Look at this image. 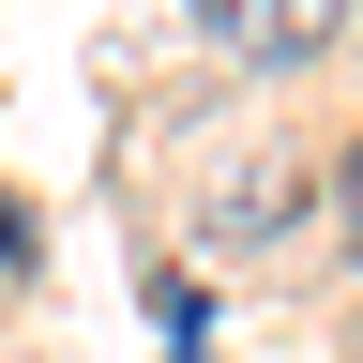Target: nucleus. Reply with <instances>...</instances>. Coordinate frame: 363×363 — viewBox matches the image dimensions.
Here are the masks:
<instances>
[{
    "mask_svg": "<svg viewBox=\"0 0 363 363\" xmlns=\"http://www.w3.org/2000/svg\"><path fill=\"white\" fill-rule=\"evenodd\" d=\"M227 45H242V61H318L333 16H318V0H227Z\"/></svg>",
    "mask_w": 363,
    "mask_h": 363,
    "instance_id": "obj_1",
    "label": "nucleus"
}]
</instances>
